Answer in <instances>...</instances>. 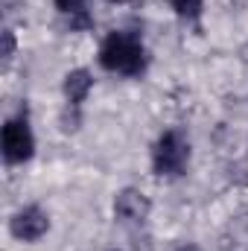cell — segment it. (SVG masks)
<instances>
[{
    "label": "cell",
    "mask_w": 248,
    "mask_h": 251,
    "mask_svg": "<svg viewBox=\"0 0 248 251\" xmlns=\"http://www.w3.org/2000/svg\"><path fill=\"white\" fill-rule=\"evenodd\" d=\"M99 64L111 73L123 76H140L146 70V50L137 35L128 32H111L99 47Z\"/></svg>",
    "instance_id": "obj_1"
},
{
    "label": "cell",
    "mask_w": 248,
    "mask_h": 251,
    "mask_svg": "<svg viewBox=\"0 0 248 251\" xmlns=\"http://www.w3.org/2000/svg\"><path fill=\"white\" fill-rule=\"evenodd\" d=\"M190 161V143L178 128H170L158 137L152 149V164L158 176H181Z\"/></svg>",
    "instance_id": "obj_2"
},
{
    "label": "cell",
    "mask_w": 248,
    "mask_h": 251,
    "mask_svg": "<svg viewBox=\"0 0 248 251\" xmlns=\"http://www.w3.org/2000/svg\"><path fill=\"white\" fill-rule=\"evenodd\" d=\"M0 143H3V158H6L9 164H24V161H29L32 152H35V137H32V128L26 123V117H12V120H6Z\"/></svg>",
    "instance_id": "obj_3"
},
{
    "label": "cell",
    "mask_w": 248,
    "mask_h": 251,
    "mask_svg": "<svg viewBox=\"0 0 248 251\" xmlns=\"http://www.w3.org/2000/svg\"><path fill=\"white\" fill-rule=\"evenodd\" d=\"M47 228H50V219H47V213H44L38 204H29V207L18 210V213L12 216V222H9L12 237H18V240H24V243L41 240V237L47 234Z\"/></svg>",
    "instance_id": "obj_4"
},
{
    "label": "cell",
    "mask_w": 248,
    "mask_h": 251,
    "mask_svg": "<svg viewBox=\"0 0 248 251\" xmlns=\"http://www.w3.org/2000/svg\"><path fill=\"white\" fill-rule=\"evenodd\" d=\"M149 199H146V193H140V190L134 187H125L117 193V199H114V213H117V219L120 222H128V225H137V222H143L146 216H149Z\"/></svg>",
    "instance_id": "obj_5"
},
{
    "label": "cell",
    "mask_w": 248,
    "mask_h": 251,
    "mask_svg": "<svg viewBox=\"0 0 248 251\" xmlns=\"http://www.w3.org/2000/svg\"><path fill=\"white\" fill-rule=\"evenodd\" d=\"M91 88H94V79H91V73L88 70H70L67 76H64V97H67V102L73 105V108H79L82 102H85V97L91 94Z\"/></svg>",
    "instance_id": "obj_6"
},
{
    "label": "cell",
    "mask_w": 248,
    "mask_h": 251,
    "mask_svg": "<svg viewBox=\"0 0 248 251\" xmlns=\"http://www.w3.org/2000/svg\"><path fill=\"white\" fill-rule=\"evenodd\" d=\"M173 3V9L187 18V21H198V15H201V9H204V0H170Z\"/></svg>",
    "instance_id": "obj_7"
},
{
    "label": "cell",
    "mask_w": 248,
    "mask_h": 251,
    "mask_svg": "<svg viewBox=\"0 0 248 251\" xmlns=\"http://www.w3.org/2000/svg\"><path fill=\"white\" fill-rule=\"evenodd\" d=\"M56 9L64 15H79L85 12V0H56Z\"/></svg>",
    "instance_id": "obj_8"
},
{
    "label": "cell",
    "mask_w": 248,
    "mask_h": 251,
    "mask_svg": "<svg viewBox=\"0 0 248 251\" xmlns=\"http://www.w3.org/2000/svg\"><path fill=\"white\" fill-rule=\"evenodd\" d=\"M12 53H15V38L12 32H6V59H12Z\"/></svg>",
    "instance_id": "obj_9"
},
{
    "label": "cell",
    "mask_w": 248,
    "mask_h": 251,
    "mask_svg": "<svg viewBox=\"0 0 248 251\" xmlns=\"http://www.w3.org/2000/svg\"><path fill=\"white\" fill-rule=\"evenodd\" d=\"M178 251H198V249H196V246H181Z\"/></svg>",
    "instance_id": "obj_10"
},
{
    "label": "cell",
    "mask_w": 248,
    "mask_h": 251,
    "mask_svg": "<svg viewBox=\"0 0 248 251\" xmlns=\"http://www.w3.org/2000/svg\"><path fill=\"white\" fill-rule=\"evenodd\" d=\"M111 3H131V0H111Z\"/></svg>",
    "instance_id": "obj_11"
},
{
    "label": "cell",
    "mask_w": 248,
    "mask_h": 251,
    "mask_svg": "<svg viewBox=\"0 0 248 251\" xmlns=\"http://www.w3.org/2000/svg\"><path fill=\"white\" fill-rule=\"evenodd\" d=\"M114 251H117V249H114Z\"/></svg>",
    "instance_id": "obj_12"
}]
</instances>
